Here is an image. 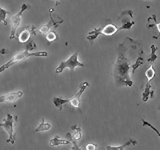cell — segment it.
<instances>
[{"instance_id": "1", "label": "cell", "mask_w": 160, "mask_h": 150, "mask_svg": "<svg viewBox=\"0 0 160 150\" xmlns=\"http://www.w3.org/2000/svg\"><path fill=\"white\" fill-rule=\"evenodd\" d=\"M130 41V38H125V41L121 43L118 47L117 52V59L113 67V79L118 85L122 86L131 87L133 85V81L129 76V71L131 68V64L128 63L127 54L129 52V49H131L133 46L131 43L133 42V39L130 45L128 46V43Z\"/></svg>"}, {"instance_id": "2", "label": "cell", "mask_w": 160, "mask_h": 150, "mask_svg": "<svg viewBox=\"0 0 160 150\" xmlns=\"http://www.w3.org/2000/svg\"><path fill=\"white\" fill-rule=\"evenodd\" d=\"M48 53L46 51H40V52H30L27 51V50H24V51H20L18 53H16L14 56L9 60L8 62H6L5 64H3L1 67H0V73L5 71L6 69L10 68L14 65L15 63L23 61V60H26L29 57H47Z\"/></svg>"}, {"instance_id": "3", "label": "cell", "mask_w": 160, "mask_h": 150, "mask_svg": "<svg viewBox=\"0 0 160 150\" xmlns=\"http://www.w3.org/2000/svg\"><path fill=\"white\" fill-rule=\"evenodd\" d=\"M119 27H117L116 25L113 24L111 22V20L107 19L106 20V23H103L101 26L99 28H95L94 30H92L91 32H89V34L87 35V40L90 42H94V40L96 39L100 34H103V35H106V36H110V35H113L115 34L118 30Z\"/></svg>"}, {"instance_id": "4", "label": "cell", "mask_w": 160, "mask_h": 150, "mask_svg": "<svg viewBox=\"0 0 160 150\" xmlns=\"http://www.w3.org/2000/svg\"><path fill=\"white\" fill-rule=\"evenodd\" d=\"M17 115L12 116L11 114L7 113L6 117H5L2 121H0V127L4 128L5 131L8 133V139L6 140V142L8 144H14L15 143V136H14V128L13 125L14 123L17 121Z\"/></svg>"}, {"instance_id": "5", "label": "cell", "mask_w": 160, "mask_h": 150, "mask_svg": "<svg viewBox=\"0 0 160 150\" xmlns=\"http://www.w3.org/2000/svg\"><path fill=\"white\" fill-rule=\"evenodd\" d=\"M84 64L82 62L78 61V52H74L71 56H70L68 59H66L65 61L60 62V64L57 66V68L55 69V72L57 74L63 72V70L65 68H69L71 73L74 72V69L76 67H83Z\"/></svg>"}, {"instance_id": "6", "label": "cell", "mask_w": 160, "mask_h": 150, "mask_svg": "<svg viewBox=\"0 0 160 150\" xmlns=\"http://www.w3.org/2000/svg\"><path fill=\"white\" fill-rule=\"evenodd\" d=\"M29 8V6L27 4H22L21 9L19 10V12L14 14L11 17V32H10V36L9 39L13 40L15 38V34H16V30L19 27L20 23H21V19H22V15L25 10H27Z\"/></svg>"}, {"instance_id": "7", "label": "cell", "mask_w": 160, "mask_h": 150, "mask_svg": "<svg viewBox=\"0 0 160 150\" xmlns=\"http://www.w3.org/2000/svg\"><path fill=\"white\" fill-rule=\"evenodd\" d=\"M133 17V12L131 10H125L120 15L119 20L122 21V25L118 28V30H124V29H131L134 25V21L132 20Z\"/></svg>"}, {"instance_id": "8", "label": "cell", "mask_w": 160, "mask_h": 150, "mask_svg": "<svg viewBox=\"0 0 160 150\" xmlns=\"http://www.w3.org/2000/svg\"><path fill=\"white\" fill-rule=\"evenodd\" d=\"M89 86V83L87 81H84L81 85H80L79 90L75 93L73 96L70 97V101L69 103L71 104V106H73L74 108H79L80 107V98H81L83 92L86 90V88Z\"/></svg>"}, {"instance_id": "9", "label": "cell", "mask_w": 160, "mask_h": 150, "mask_svg": "<svg viewBox=\"0 0 160 150\" xmlns=\"http://www.w3.org/2000/svg\"><path fill=\"white\" fill-rule=\"evenodd\" d=\"M31 35H36L35 33V26L34 25H28V26L23 29L20 34L18 35V40L20 43H26L31 37Z\"/></svg>"}, {"instance_id": "10", "label": "cell", "mask_w": 160, "mask_h": 150, "mask_svg": "<svg viewBox=\"0 0 160 150\" xmlns=\"http://www.w3.org/2000/svg\"><path fill=\"white\" fill-rule=\"evenodd\" d=\"M23 96V91L12 92L4 95H0V103H13Z\"/></svg>"}, {"instance_id": "11", "label": "cell", "mask_w": 160, "mask_h": 150, "mask_svg": "<svg viewBox=\"0 0 160 150\" xmlns=\"http://www.w3.org/2000/svg\"><path fill=\"white\" fill-rule=\"evenodd\" d=\"M71 129L74 131V133L71 135L70 133H67V137L69 138V140L70 139H73V140H80L81 139V133H82V130H81V128H80L79 126H77V125H72L71 126Z\"/></svg>"}, {"instance_id": "12", "label": "cell", "mask_w": 160, "mask_h": 150, "mask_svg": "<svg viewBox=\"0 0 160 150\" xmlns=\"http://www.w3.org/2000/svg\"><path fill=\"white\" fill-rule=\"evenodd\" d=\"M52 101H53V104L55 105V107H57L59 110H62V108H63V105H65L66 103H69V101H70V98H66V99H64V98H62V97L55 96V97H53Z\"/></svg>"}, {"instance_id": "13", "label": "cell", "mask_w": 160, "mask_h": 150, "mask_svg": "<svg viewBox=\"0 0 160 150\" xmlns=\"http://www.w3.org/2000/svg\"><path fill=\"white\" fill-rule=\"evenodd\" d=\"M70 143H72L71 140H64V139H61L59 136L54 137V138H52L49 141V144L51 145V146H58V145H67V144H70Z\"/></svg>"}, {"instance_id": "14", "label": "cell", "mask_w": 160, "mask_h": 150, "mask_svg": "<svg viewBox=\"0 0 160 150\" xmlns=\"http://www.w3.org/2000/svg\"><path fill=\"white\" fill-rule=\"evenodd\" d=\"M137 142L135 140H129V141L125 142L124 144L120 145V146H110V145H106L105 150H124L125 147L129 146V145H136Z\"/></svg>"}, {"instance_id": "15", "label": "cell", "mask_w": 160, "mask_h": 150, "mask_svg": "<svg viewBox=\"0 0 160 150\" xmlns=\"http://www.w3.org/2000/svg\"><path fill=\"white\" fill-rule=\"evenodd\" d=\"M143 64V50L140 49L139 51V55L136 59V61H135L134 64H131V73L133 74L135 72V70H136L138 67H140L141 65Z\"/></svg>"}, {"instance_id": "16", "label": "cell", "mask_w": 160, "mask_h": 150, "mask_svg": "<svg viewBox=\"0 0 160 150\" xmlns=\"http://www.w3.org/2000/svg\"><path fill=\"white\" fill-rule=\"evenodd\" d=\"M153 64L154 63L150 64V67L146 70V72H145V77H146V80H147L146 83H148V84H150L151 80L155 76V70H154V67H153Z\"/></svg>"}, {"instance_id": "17", "label": "cell", "mask_w": 160, "mask_h": 150, "mask_svg": "<svg viewBox=\"0 0 160 150\" xmlns=\"http://www.w3.org/2000/svg\"><path fill=\"white\" fill-rule=\"evenodd\" d=\"M50 129H51V125H50L49 123L45 122V119L42 118L41 123H40L39 126L35 129V131L36 132H43V131H48V130H50Z\"/></svg>"}, {"instance_id": "18", "label": "cell", "mask_w": 160, "mask_h": 150, "mask_svg": "<svg viewBox=\"0 0 160 150\" xmlns=\"http://www.w3.org/2000/svg\"><path fill=\"white\" fill-rule=\"evenodd\" d=\"M7 14H9L8 10H5V9H3L1 6H0V22H2L4 26H6V25H7V21H6Z\"/></svg>"}, {"instance_id": "19", "label": "cell", "mask_w": 160, "mask_h": 150, "mask_svg": "<svg viewBox=\"0 0 160 150\" xmlns=\"http://www.w3.org/2000/svg\"><path fill=\"white\" fill-rule=\"evenodd\" d=\"M156 50H157V47L155 46V45H151V53H150V57L148 58V61H149V62L154 63L155 60L157 59L156 54H155V52H156Z\"/></svg>"}, {"instance_id": "20", "label": "cell", "mask_w": 160, "mask_h": 150, "mask_svg": "<svg viewBox=\"0 0 160 150\" xmlns=\"http://www.w3.org/2000/svg\"><path fill=\"white\" fill-rule=\"evenodd\" d=\"M142 126H147V127H149V128H151L154 132H156V134L159 136V138H160V133H159V131L157 130V128H155L153 125L151 124V123H149L148 121H146V120H144V119H142Z\"/></svg>"}, {"instance_id": "21", "label": "cell", "mask_w": 160, "mask_h": 150, "mask_svg": "<svg viewBox=\"0 0 160 150\" xmlns=\"http://www.w3.org/2000/svg\"><path fill=\"white\" fill-rule=\"evenodd\" d=\"M36 48V44L33 41V40L29 39L28 41L26 42V47H25V50H27V51H31V50H34Z\"/></svg>"}, {"instance_id": "22", "label": "cell", "mask_w": 160, "mask_h": 150, "mask_svg": "<svg viewBox=\"0 0 160 150\" xmlns=\"http://www.w3.org/2000/svg\"><path fill=\"white\" fill-rule=\"evenodd\" d=\"M56 38H57V35L54 31H49L46 34V39L48 40V42H53L54 40H56Z\"/></svg>"}, {"instance_id": "23", "label": "cell", "mask_w": 160, "mask_h": 150, "mask_svg": "<svg viewBox=\"0 0 160 150\" xmlns=\"http://www.w3.org/2000/svg\"><path fill=\"white\" fill-rule=\"evenodd\" d=\"M49 30H50V27L48 26V24H45L39 28V32L41 34H47L49 32Z\"/></svg>"}, {"instance_id": "24", "label": "cell", "mask_w": 160, "mask_h": 150, "mask_svg": "<svg viewBox=\"0 0 160 150\" xmlns=\"http://www.w3.org/2000/svg\"><path fill=\"white\" fill-rule=\"evenodd\" d=\"M97 146L94 143H88L86 145V150H96Z\"/></svg>"}, {"instance_id": "25", "label": "cell", "mask_w": 160, "mask_h": 150, "mask_svg": "<svg viewBox=\"0 0 160 150\" xmlns=\"http://www.w3.org/2000/svg\"><path fill=\"white\" fill-rule=\"evenodd\" d=\"M70 140H71V142H72V144H73V146H72L71 150H81V149H80V147L77 145V143L75 142V140H73V139H70Z\"/></svg>"}, {"instance_id": "26", "label": "cell", "mask_w": 160, "mask_h": 150, "mask_svg": "<svg viewBox=\"0 0 160 150\" xmlns=\"http://www.w3.org/2000/svg\"><path fill=\"white\" fill-rule=\"evenodd\" d=\"M156 27H157V30H158V32L160 33V23H156Z\"/></svg>"}, {"instance_id": "27", "label": "cell", "mask_w": 160, "mask_h": 150, "mask_svg": "<svg viewBox=\"0 0 160 150\" xmlns=\"http://www.w3.org/2000/svg\"><path fill=\"white\" fill-rule=\"evenodd\" d=\"M52 1L55 3V4H56V5H59L60 4V2H59V0H52Z\"/></svg>"}, {"instance_id": "28", "label": "cell", "mask_w": 160, "mask_h": 150, "mask_svg": "<svg viewBox=\"0 0 160 150\" xmlns=\"http://www.w3.org/2000/svg\"><path fill=\"white\" fill-rule=\"evenodd\" d=\"M159 110H160V108H159Z\"/></svg>"}]
</instances>
